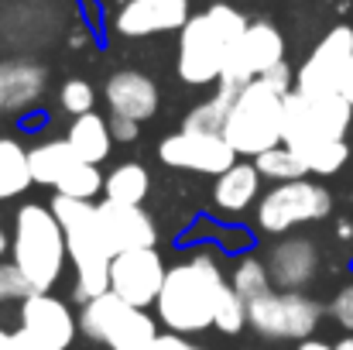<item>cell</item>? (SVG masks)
<instances>
[{
  "label": "cell",
  "mask_w": 353,
  "mask_h": 350,
  "mask_svg": "<svg viewBox=\"0 0 353 350\" xmlns=\"http://www.w3.org/2000/svg\"><path fill=\"white\" fill-rule=\"evenodd\" d=\"M227 278L213 251H196L185 261L165 271V285L158 292L154 313L165 330L192 337L213 327V309Z\"/></svg>",
  "instance_id": "1"
},
{
  "label": "cell",
  "mask_w": 353,
  "mask_h": 350,
  "mask_svg": "<svg viewBox=\"0 0 353 350\" xmlns=\"http://www.w3.org/2000/svg\"><path fill=\"white\" fill-rule=\"evenodd\" d=\"M250 21L234 3H213L192 14L179 31V79L185 86H216L234 41Z\"/></svg>",
  "instance_id": "2"
},
{
  "label": "cell",
  "mask_w": 353,
  "mask_h": 350,
  "mask_svg": "<svg viewBox=\"0 0 353 350\" xmlns=\"http://www.w3.org/2000/svg\"><path fill=\"white\" fill-rule=\"evenodd\" d=\"M48 206L62 224L69 264L76 271L72 299L83 306V302L110 292V261H114V254H110V247L100 233L97 203L93 200H72V196H52Z\"/></svg>",
  "instance_id": "3"
},
{
  "label": "cell",
  "mask_w": 353,
  "mask_h": 350,
  "mask_svg": "<svg viewBox=\"0 0 353 350\" xmlns=\"http://www.w3.org/2000/svg\"><path fill=\"white\" fill-rule=\"evenodd\" d=\"M10 261L28 278L34 292H52L69 264L65 233L52 206L45 203H21L14 213L10 231Z\"/></svg>",
  "instance_id": "4"
},
{
  "label": "cell",
  "mask_w": 353,
  "mask_h": 350,
  "mask_svg": "<svg viewBox=\"0 0 353 350\" xmlns=\"http://www.w3.org/2000/svg\"><path fill=\"white\" fill-rule=\"evenodd\" d=\"M223 137L236 155L257 158L261 151L281 144L285 137V97L274 93L264 79H250L240 86L223 120Z\"/></svg>",
  "instance_id": "5"
},
{
  "label": "cell",
  "mask_w": 353,
  "mask_h": 350,
  "mask_svg": "<svg viewBox=\"0 0 353 350\" xmlns=\"http://www.w3.org/2000/svg\"><path fill=\"white\" fill-rule=\"evenodd\" d=\"M79 333L107 350H144L158 337V323L148 316V309L123 302L117 292H103L83 302Z\"/></svg>",
  "instance_id": "6"
},
{
  "label": "cell",
  "mask_w": 353,
  "mask_h": 350,
  "mask_svg": "<svg viewBox=\"0 0 353 350\" xmlns=\"http://www.w3.org/2000/svg\"><path fill=\"white\" fill-rule=\"evenodd\" d=\"M333 213V196L326 186L305 179L278 182L257 200V227L264 233L285 237L305 224H319Z\"/></svg>",
  "instance_id": "7"
},
{
  "label": "cell",
  "mask_w": 353,
  "mask_h": 350,
  "mask_svg": "<svg viewBox=\"0 0 353 350\" xmlns=\"http://www.w3.org/2000/svg\"><path fill=\"white\" fill-rule=\"evenodd\" d=\"M353 124V104L343 93H288L285 97V137L281 144L299 148L312 141H343Z\"/></svg>",
  "instance_id": "8"
},
{
  "label": "cell",
  "mask_w": 353,
  "mask_h": 350,
  "mask_svg": "<svg viewBox=\"0 0 353 350\" xmlns=\"http://www.w3.org/2000/svg\"><path fill=\"white\" fill-rule=\"evenodd\" d=\"M319 320H323V306L316 299H309L305 292L271 289L268 295H261L247 306V327L254 333H261L264 340L302 344L319 330Z\"/></svg>",
  "instance_id": "9"
},
{
  "label": "cell",
  "mask_w": 353,
  "mask_h": 350,
  "mask_svg": "<svg viewBox=\"0 0 353 350\" xmlns=\"http://www.w3.org/2000/svg\"><path fill=\"white\" fill-rule=\"evenodd\" d=\"M17 333L31 350H69L79 337V316L52 292H31L17 309Z\"/></svg>",
  "instance_id": "10"
},
{
  "label": "cell",
  "mask_w": 353,
  "mask_h": 350,
  "mask_svg": "<svg viewBox=\"0 0 353 350\" xmlns=\"http://www.w3.org/2000/svg\"><path fill=\"white\" fill-rule=\"evenodd\" d=\"M158 158L168 165V168H179V172H196V175H223L230 165H236V155L230 148V141L216 130H192V127H182L168 137H161L158 144Z\"/></svg>",
  "instance_id": "11"
},
{
  "label": "cell",
  "mask_w": 353,
  "mask_h": 350,
  "mask_svg": "<svg viewBox=\"0 0 353 350\" xmlns=\"http://www.w3.org/2000/svg\"><path fill=\"white\" fill-rule=\"evenodd\" d=\"M278 62H285V35L271 21H250L243 28V35L234 41L230 55H227L220 83L240 90L250 79H261Z\"/></svg>",
  "instance_id": "12"
},
{
  "label": "cell",
  "mask_w": 353,
  "mask_h": 350,
  "mask_svg": "<svg viewBox=\"0 0 353 350\" xmlns=\"http://www.w3.org/2000/svg\"><path fill=\"white\" fill-rule=\"evenodd\" d=\"M353 59V28H330L295 72V93H343V76Z\"/></svg>",
  "instance_id": "13"
},
{
  "label": "cell",
  "mask_w": 353,
  "mask_h": 350,
  "mask_svg": "<svg viewBox=\"0 0 353 350\" xmlns=\"http://www.w3.org/2000/svg\"><path fill=\"white\" fill-rule=\"evenodd\" d=\"M165 271H168V264L158 254V247L120 251L110 261V292H117L123 302H130L137 309H148L158 302Z\"/></svg>",
  "instance_id": "14"
},
{
  "label": "cell",
  "mask_w": 353,
  "mask_h": 350,
  "mask_svg": "<svg viewBox=\"0 0 353 350\" xmlns=\"http://www.w3.org/2000/svg\"><path fill=\"white\" fill-rule=\"evenodd\" d=\"M189 17H192L189 0H123L114 17V28L123 38H151V35L182 31Z\"/></svg>",
  "instance_id": "15"
},
{
  "label": "cell",
  "mask_w": 353,
  "mask_h": 350,
  "mask_svg": "<svg viewBox=\"0 0 353 350\" xmlns=\"http://www.w3.org/2000/svg\"><path fill=\"white\" fill-rule=\"evenodd\" d=\"M97 220L100 233L110 247V254L134 251V247H154L158 244V227L154 217L144 206H127V203H97Z\"/></svg>",
  "instance_id": "16"
},
{
  "label": "cell",
  "mask_w": 353,
  "mask_h": 350,
  "mask_svg": "<svg viewBox=\"0 0 353 350\" xmlns=\"http://www.w3.org/2000/svg\"><path fill=\"white\" fill-rule=\"evenodd\" d=\"M264 264H268L271 285L285 292H302L319 275V247L309 237H281L268 251Z\"/></svg>",
  "instance_id": "17"
},
{
  "label": "cell",
  "mask_w": 353,
  "mask_h": 350,
  "mask_svg": "<svg viewBox=\"0 0 353 350\" xmlns=\"http://www.w3.org/2000/svg\"><path fill=\"white\" fill-rule=\"evenodd\" d=\"M103 100H107L110 114L130 117V120L144 124V120H151L158 114L161 93H158V83L148 72H141V69H117L103 83Z\"/></svg>",
  "instance_id": "18"
},
{
  "label": "cell",
  "mask_w": 353,
  "mask_h": 350,
  "mask_svg": "<svg viewBox=\"0 0 353 350\" xmlns=\"http://www.w3.org/2000/svg\"><path fill=\"white\" fill-rule=\"evenodd\" d=\"M45 83L48 76L38 62H24V59L0 62V114L31 110L41 100Z\"/></svg>",
  "instance_id": "19"
},
{
  "label": "cell",
  "mask_w": 353,
  "mask_h": 350,
  "mask_svg": "<svg viewBox=\"0 0 353 350\" xmlns=\"http://www.w3.org/2000/svg\"><path fill=\"white\" fill-rule=\"evenodd\" d=\"M83 165V158L72 151V144L65 137H48L41 144H34L28 151V168H31V182L45 186V189H62L69 182V175Z\"/></svg>",
  "instance_id": "20"
},
{
  "label": "cell",
  "mask_w": 353,
  "mask_h": 350,
  "mask_svg": "<svg viewBox=\"0 0 353 350\" xmlns=\"http://www.w3.org/2000/svg\"><path fill=\"white\" fill-rule=\"evenodd\" d=\"M261 182L264 179H261L254 158H247V162L236 158V165H230L213 182V206L220 213H243V210H250L261 200Z\"/></svg>",
  "instance_id": "21"
},
{
  "label": "cell",
  "mask_w": 353,
  "mask_h": 350,
  "mask_svg": "<svg viewBox=\"0 0 353 350\" xmlns=\"http://www.w3.org/2000/svg\"><path fill=\"white\" fill-rule=\"evenodd\" d=\"M65 141L72 144V151L90 162V165H100L110 158V148H114V134H110V120L97 110L90 114L72 117L69 130H65Z\"/></svg>",
  "instance_id": "22"
},
{
  "label": "cell",
  "mask_w": 353,
  "mask_h": 350,
  "mask_svg": "<svg viewBox=\"0 0 353 350\" xmlns=\"http://www.w3.org/2000/svg\"><path fill=\"white\" fill-rule=\"evenodd\" d=\"M151 193V172L141 162H120L103 175V200L127 203V206H144Z\"/></svg>",
  "instance_id": "23"
},
{
  "label": "cell",
  "mask_w": 353,
  "mask_h": 350,
  "mask_svg": "<svg viewBox=\"0 0 353 350\" xmlns=\"http://www.w3.org/2000/svg\"><path fill=\"white\" fill-rule=\"evenodd\" d=\"M31 186L28 148L14 137H0V203L21 196Z\"/></svg>",
  "instance_id": "24"
},
{
  "label": "cell",
  "mask_w": 353,
  "mask_h": 350,
  "mask_svg": "<svg viewBox=\"0 0 353 350\" xmlns=\"http://www.w3.org/2000/svg\"><path fill=\"white\" fill-rule=\"evenodd\" d=\"M227 282L234 285V292L247 302V306H250L254 299H261V295H268V292L274 289V285H271V275H268V264H264L261 257H254V254L236 257Z\"/></svg>",
  "instance_id": "25"
},
{
  "label": "cell",
  "mask_w": 353,
  "mask_h": 350,
  "mask_svg": "<svg viewBox=\"0 0 353 350\" xmlns=\"http://www.w3.org/2000/svg\"><path fill=\"white\" fill-rule=\"evenodd\" d=\"M234 97H236L234 86L216 83V93L206 97L203 104H196V107L185 114V124H182V127H192V130H216V134H223V120H227V114H230Z\"/></svg>",
  "instance_id": "26"
},
{
  "label": "cell",
  "mask_w": 353,
  "mask_h": 350,
  "mask_svg": "<svg viewBox=\"0 0 353 350\" xmlns=\"http://www.w3.org/2000/svg\"><path fill=\"white\" fill-rule=\"evenodd\" d=\"M254 165H257V172H261V179H268V182H295V179H305L309 175V168L302 165V158L288 148V144H274V148H268V151H261L257 158H254Z\"/></svg>",
  "instance_id": "27"
},
{
  "label": "cell",
  "mask_w": 353,
  "mask_h": 350,
  "mask_svg": "<svg viewBox=\"0 0 353 350\" xmlns=\"http://www.w3.org/2000/svg\"><path fill=\"white\" fill-rule=\"evenodd\" d=\"M292 151L302 158V165L312 175H336L347 165V158H350L347 141H312V144H299Z\"/></svg>",
  "instance_id": "28"
},
{
  "label": "cell",
  "mask_w": 353,
  "mask_h": 350,
  "mask_svg": "<svg viewBox=\"0 0 353 350\" xmlns=\"http://www.w3.org/2000/svg\"><path fill=\"white\" fill-rule=\"evenodd\" d=\"M243 327H247V302L236 295L234 285L227 282L223 292H220V299H216V309H213V330L234 337Z\"/></svg>",
  "instance_id": "29"
},
{
  "label": "cell",
  "mask_w": 353,
  "mask_h": 350,
  "mask_svg": "<svg viewBox=\"0 0 353 350\" xmlns=\"http://www.w3.org/2000/svg\"><path fill=\"white\" fill-rule=\"evenodd\" d=\"M59 104H62L65 114H72V117L90 114L93 104H97V90L86 79H65L62 90H59Z\"/></svg>",
  "instance_id": "30"
},
{
  "label": "cell",
  "mask_w": 353,
  "mask_h": 350,
  "mask_svg": "<svg viewBox=\"0 0 353 350\" xmlns=\"http://www.w3.org/2000/svg\"><path fill=\"white\" fill-rule=\"evenodd\" d=\"M34 289L28 285V278L17 271L14 261H0V306H10V302H24Z\"/></svg>",
  "instance_id": "31"
},
{
  "label": "cell",
  "mask_w": 353,
  "mask_h": 350,
  "mask_svg": "<svg viewBox=\"0 0 353 350\" xmlns=\"http://www.w3.org/2000/svg\"><path fill=\"white\" fill-rule=\"evenodd\" d=\"M330 316H333L347 333H353V282H347V285L333 295V302H330Z\"/></svg>",
  "instance_id": "32"
},
{
  "label": "cell",
  "mask_w": 353,
  "mask_h": 350,
  "mask_svg": "<svg viewBox=\"0 0 353 350\" xmlns=\"http://www.w3.org/2000/svg\"><path fill=\"white\" fill-rule=\"evenodd\" d=\"M274 93H281V97H288L292 90H295V72H292V66L288 62H278V66H271L264 76H261Z\"/></svg>",
  "instance_id": "33"
},
{
  "label": "cell",
  "mask_w": 353,
  "mask_h": 350,
  "mask_svg": "<svg viewBox=\"0 0 353 350\" xmlns=\"http://www.w3.org/2000/svg\"><path fill=\"white\" fill-rule=\"evenodd\" d=\"M144 350H206V347H199V344H192L189 337H182V333H172V330H168V333H158V337H154Z\"/></svg>",
  "instance_id": "34"
},
{
  "label": "cell",
  "mask_w": 353,
  "mask_h": 350,
  "mask_svg": "<svg viewBox=\"0 0 353 350\" xmlns=\"http://www.w3.org/2000/svg\"><path fill=\"white\" fill-rule=\"evenodd\" d=\"M107 120H110V134H114V141H123V144L137 141V130H141V124H137V120L120 117V114H110Z\"/></svg>",
  "instance_id": "35"
},
{
  "label": "cell",
  "mask_w": 353,
  "mask_h": 350,
  "mask_svg": "<svg viewBox=\"0 0 353 350\" xmlns=\"http://www.w3.org/2000/svg\"><path fill=\"white\" fill-rule=\"evenodd\" d=\"M0 350H31V347H28V340L17 330H3L0 327Z\"/></svg>",
  "instance_id": "36"
},
{
  "label": "cell",
  "mask_w": 353,
  "mask_h": 350,
  "mask_svg": "<svg viewBox=\"0 0 353 350\" xmlns=\"http://www.w3.org/2000/svg\"><path fill=\"white\" fill-rule=\"evenodd\" d=\"M343 97L353 104V59H350V66H347V76H343Z\"/></svg>",
  "instance_id": "37"
},
{
  "label": "cell",
  "mask_w": 353,
  "mask_h": 350,
  "mask_svg": "<svg viewBox=\"0 0 353 350\" xmlns=\"http://www.w3.org/2000/svg\"><path fill=\"white\" fill-rule=\"evenodd\" d=\"M295 350H333V344H323V340H312V337H309V340H302Z\"/></svg>",
  "instance_id": "38"
},
{
  "label": "cell",
  "mask_w": 353,
  "mask_h": 350,
  "mask_svg": "<svg viewBox=\"0 0 353 350\" xmlns=\"http://www.w3.org/2000/svg\"><path fill=\"white\" fill-rule=\"evenodd\" d=\"M10 254V233L3 231V224H0V261Z\"/></svg>",
  "instance_id": "39"
},
{
  "label": "cell",
  "mask_w": 353,
  "mask_h": 350,
  "mask_svg": "<svg viewBox=\"0 0 353 350\" xmlns=\"http://www.w3.org/2000/svg\"><path fill=\"white\" fill-rule=\"evenodd\" d=\"M336 237H340V240H353V224H347V220H343V224L336 227Z\"/></svg>",
  "instance_id": "40"
},
{
  "label": "cell",
  "mask_w": 353,
  "mask_h": 350,
  "mask_svg": "<svg viewBox=\"0 0 353 350\" xmlns=\"http://www.w3.org/2000/svg\"><path fill=\"white\" fill-rule=\"evenodd\" d=\"M333 350H353V337H343L340 344H333Z\"/></svg>",
  "instance_id": "41"
}]
</instances>
